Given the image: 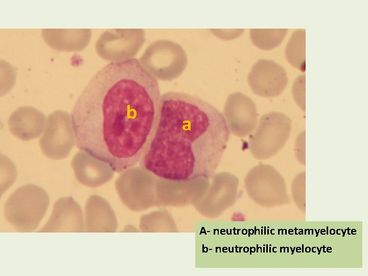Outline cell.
Wrapping results in <instances>:
<instances>
[{
	"instance_id": "obj_1",
	"label": "cell",
	"mask_w": 368,
	"mask_h": 276,
	"mask_svg": "<svg viewBox=\"0 0 368 276\" xmlns=\"http://www.w3.org/2000/svg\"><path fill=\"white\" fill-rule=\"evenodd\" d=\"M157 79L138 59L111 62L97 72L72 112L77 148L120 173L148 149L158 125Z\"/></svg>"
},
{
	"instance_id": "obj_2",
	"label": "cell",
	"mask_w": 368,
	"mask_h": 276,
	"mask_svg": "<svg viewBox=\"0 0 368 276\" xmlns=\"http://www.w3.org/2000/svg\"><path fill=\"white\" fill-rule=\"evenodd\" d=\"M229 138L224 118L213 105L186 93L169 91L161 96L158 125L141 166L170 181L208 179Z\"/></svg>"
},
{
	"instance_id": "obj_3",
	"label": "cell",
	"mask_w": 368,
	"mask_h": 276,
	"mask_svg": "<svg viewBox=\"0 0 368 276\" xmlns=\"http://www.w3.org/2000/svg\"><path fill=\"white\" fill-rule=\"evenodd\" d=\"M49 204V196L43 189L34 184L25 185L7 200L5 217L17 231L32 232L39 225Z\"/></svg>"
},
{
	"instance_id": "obj_4",
	"label": "cell",
	"mask_w": 368,
	"mask_h": 276,
	"mask_svg": "<svg viewBox=\"0 0 368 276\" xmlns=\"http://www.w3.org/2000/svg\"><path fill=\"white\" fill-rule=\"evenodd\" d=\"M139 61L154 78L171 80L179 77L187 65V54L178 43L166 39L154 41Z\"/></svg>"
},
{
	"instance_id": "obj_5",
	"label": "cell",
	"mask_w": 368,
	"mask_h": 276,
	"mask_svg": "<svg viewBox=\"0 0 368 276\" xmlns=\"http://www.w3.org/2000/svg\"><path fill=\"white\" fill-rule=\"evenodd\" d=\"M291 130V120L279 112H270L260 118L255 132L250 134L247 147L254 156L265 159L275 154L285 145Z\"/></svg>"
},
{
	"instance_id": "obj_6",
	"label": "cell",
	"mask_w": 368,
	"mask_h": 276,
	"mask_svg": "<svg viewBox=\"0 0 368 276\" xmlns=\"http://www.w3.org/2000/svg\"><path fill=\"white\" fill-rule=\"evenodd\" d=\"M145 42L143 29H111L100 35L95 48L102 59L113 63L122 62L133 59Z\"/></svg>"
},
{
	"instance_id": "obj_7",
	"label": "cell",
	"mask_w": 368,
	"mask_h": 276,
	"mask_svg": "<svg viewBox=\"0 0 368 276\" xmlns=\"http://www.w3.org/2000/svg\"><path fill=\"white\" fill-rule=\"evenodd\" d=\"M45 126L39 140L42 153L53 159L65 158L76 139L72 116L65 111L55 110L48 116Z\"/></svg>"
},
{
	"instance_id": "obj_8",
	"label": "cell",
	"mask_w": 368,
	"mask_h": 276,
	"mask_svg": "<svg viewBox=\"0 0 368 276\" xmlns=\"http://www.w3.org/2000/svg\"><path fill=\"white\" fill-rule=\"evenodd\" d=\"M247 80L254 93L265 97L279 95L288 82L284 67L273 60L265 59L259 60L252 65Z\"/></svg>"
},
{
	"instance_id": "obj_9",
	"label": "cell",
	"mask_w": 368,
	"mask_h": 276,
	"mask_svg": "<svg viewBox=\"0 0 368 276\" xmlns=\"http://www.w3.org/2000/svg\"><path fill=\"white\" fill-rule=\"evenodd\" d=\"M223 113L229 131L238 136L250 134L257 126L256 104L250 98L240 92L228 96Z\"/></svg>"
},
{
	"instance_id": "obj_10",
	"label": "cell",
	"mask_w": 368,
	"mask_h": 276,
	"mask_svg": "<svg viewBox=\"0 0 368 276\" xmlns=\"http://www.w3.org/2000/svg\"><path fill=\"white\" fill-rule=\"evenodd\" d=\"M82 209L71 196L62 197L54 203L52 213L38 232H81L83 231Z\"/></svg>"
},
{
	"instance_id": "obj_11",
	"label": "cell",
	"mask_w": 368,
	"mask_h": 276,
	"mask_svg": "<svg viewBox=\"0 0 368 276\" xmlns=\"http://www.w3.org/2000/svg\"><path fill=\"white\" fill-rule=\"evenodd\" d=\"M46 120L45 115L33 107H20L9 117V130L20 140L34 139L41 134L47 123Z\"/></svg>"
},
{
	"instance_id": "obj_12",
	"label": "cell",
	"mask_w": 368,
	"mask_h": 276,
	"mask_svg": "<svg viewBox=\"0 0 368 276\" xmlns=\"http://www.w3.org/2000/svg\"><path fill=\"white\" fill-rule=\"evenodd\" d=\"M77 180L82 184L96 186L110 178L112 171L106 164L93 157L83 150L78 151L72 160Z\"/></svg>"
},
{
	"instance_id": "obj_13",
	"label": "cell",
	"mask_w": 368,
	"mask_h": 276,
	"mask_svg": "<svg viewBox=\"0 0 368 276\" xmlns=\"http://www.w3.org/2000/svg\"><path fill=\"white\" fill-rule=\"evenodd\" d=\"M44 42L51 48L67 52L80 51L89 44L91 30L89 29H44L41 32Z\"/></svg>"
},
{
	"instance_id": "obj_14",
	"label": "cell",
	"mask_w": 368,
	"mask_h": 276,
	"mask_svg": "<svg viewBox=\"0 0 368 276\" xmlns=\"http://www.w3.org/2000/svg\"><path fill=\"white\" fill-rule=\"evenodd\" d=\"M248 192L252 195L280 194L284 183L282 177L271 167L261 165L251 169L245 179Z\"/></svg>"
},
{
	"instance_id": "obj_15",
	"label": "cell",
	"mask_w": 368,
	"mask_h": 276,
	"mask_svg": "<svg viewBox=\"0 0 368 276\" xmlns=\"http://www.w3.org/2000/svg\"><path fill=\"white\" fill-rule=\"evenodd\" d=\"M286 57L293 66L306 70V32L298 30L292 34L285 49Z\"/></svg>"
},
{
	"instance_id": "obj_16",
	"label": "cell",
	"mask_w": 368,
	"mask_h": 276,
	"mask_svg": "<svg viewBox=\"0 0 368 276\" xmlns=\"http://www.w3.org/2000/svg\"><path fill=\"white\" fill-rule=\"evenodd\" d=\"M288 29H250L252 43L262 50H270L279 45L283 40Z\"/></svg>"
}]
</instances>
